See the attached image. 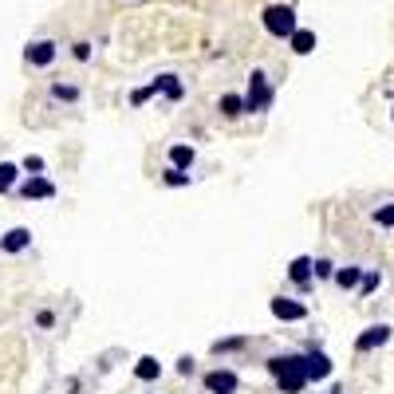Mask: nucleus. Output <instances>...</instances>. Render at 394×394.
<instances>
[{
  "mask_svg": "<svg viewBox=\"0 0 394 394\" xmlns=\"http://www.w3.org/2000/svg\"><path fill=\"white\" fill-rule=\"evenodd\" d=\"M150 95H158V91H154V83H150V87H138V91L130 95V103H134V107H142L146 99H150Z\"/></svg>",
  "mask_w": 394,
  "mask_h": 394,
  "instance_id": "obj_25",
  "label": "nucleus"
},
{
  "mask_svg": "<svg viewBox=\"0 0 394 394\" xmlns=\"http://www.w3.org/2000/svg\"><path fill=\"white\" fill-rule=\"evenodd\" d=\"M150 83H154V91H162L170 103H178L181 95H186V83H181L178 75H158V79H150Z\"/></svg>",
  "mask_w": 394,
  "mask_h": 394,
  "instance_id": "obj_11",
  "label": "nucleus"
},
{
  "mask_svg": "<svg viewBox=\"0 0 394 394\" xmlns=\"http://www.w3.org/2000/svg\"><path fill=\"white\" fill-rule=\"evenodd\" d=\"M316 276H319V280H335V265L319 257V260H316Z\"/></svg>",
  "mask_w": 394,
  "mask_h": 394,
  "instance_id": "obj_24",
  "label": "nucleus"
},
{
  "mask_svg": "<svg viewBox=\"0 0 394 394\" xmlns=\"http://www.w3.org/2000/svg\"><path fill=\"white\" fill-rule=\"evenodd\" d=\"M24 170H28V174H43V158L28 154V158H24Z\"/></svg>",
  "mask_w": 394,
  "mask_h": 394,
  "instance_id": "obj_26",
  "label": "nucleus"
},
{
  "mask_svg": "<svg viewBox=\"0 0 394 394\" xmlns=\"http://www.w3.org/2000/svg\"><path fill=\"white\" fill-rule=\"evenodd\" d=\"M36 324H40V327H55V312H40V316H36Z\"/></svg>",
  "mask_w": 394,
  "mask_h": 394,
  "instance_id": "obj_28",
  "label": "nucleus"
},
{
  "mask_svg": "<svg viewBox=\"0 0 394 394\" xmlns=\"http://www.w3.org/2000/svg\"><path fill=\"white\" fill-rule=\"evenodd\" d=\"M28 245H32V229H12L0 240V252H24Z\"/></svg>",
  "mask_w": 394,
  "mask_h": 394,
  "instance_id": "obj_12",
  "label": "nucleus"
},
{
  "mask_svg": "<svg viewBox=\"0 0 394 394\" xmlns=\"http://www.w3.org/2000/svg\"><path fill=\"white\" fill-rule=\"evenodd\" d=\"M371 221H375L378 229H394V201H386V206H378L375 213H371Z\"/></svg>",
  "mask_w": 394,
  "mask_h": 394,
  "instance_id": "obj_18",
  "label": "nucleus"
},
{
  "mask_svg": "<svg viewBox=\"0 0 394 394\" xmlns=\"http://www.w3.org/2000/svg\"><path fill=\"white\" fill-rule=\"evenodd\" d=\"M20 197H28V201H43V197H55V186L48 178H43V174H32V178L24 181V186H20Z\"/></svg>",
  "mask_w": 394,
  "mask_h": 394,
  "instance_id": "obj_8",
  "label": "nucleus"
},
{
  "mask_svg": "<svg viewBox=\"0 0 394 394\" xmlns=\"http://www.w3.org/2000/svg\"><path fill=\"white\" fill-rule=\"evenodd\" d=\"M383 288V272L378 268H367V276H363V284H359V292L363 296H371V292H378Z\"/></svg>",
  "mask_w": 394,
  "mask_h": 394,
  "instance_id": "obj_19",
  "label": "nucleus"
},
{
  "mask_svg": "<svg viewBox=\"0 0 394 394\" xmlns=\"http://www.w3.org/2000/svg\"><path fill=\"white\" fill-rule=\"evenodd\" d=\"M158 375H162V363H158V359H150V355H146V359H138L134 378H142V383H154Z\"/></svg>",
  "mask_w": 394,
  "mask_h": 394,
  "instance_id": "obj_17",
  "label": "nucleus"
},
{
  "mask_svg": "<svg viewBox=\"0 0 394 394\" xmlns=\"http://www.w3.org/2000/svg\"><path fill=\"white\" fill-rule=\"evenodd\" d=\"M386 343H390V327H386V324H375V327H367V331L355 339V351L367 355V351H378V347H386Z\"/></svg>",
  "mask_w": 394,
  "mask_h": 394,
  "instance_id": "obj_4",
  "label": "nucleus"
},
{
  "mask_svg": "<svg viewBox=\"0 0 394 394\" xmlns=\"http://www.w3.org/2000/svg\"><path fill=\"white\" fill-rule=\"evenodd\" d=\"M304 359H308V378H312V383H324V378H331V359H327L324 351H308Z\"/></svg>",
  "mask_w": 394,
  "mask_h": 394,
  "instance_id": "obj_10",
  "label": "nucleus"
},
{
  "mask_svg": "<svg viewBox=\"0 0 394 394\" xmlns=\"http://www.w3.org/2000/svg\"><path fill=\"white\" fill-rule=\"evenodd\" d=\"M288 276H292L296 284H300V288H312V276H316V260H312V257H296V260L288 265Z\"/></svg>",
  "mask_w": 394,
  "mask_h": 394,
  "instance_id": "obj_9",
  "label": "nucleus"
},
{
  "mask_svg": "<svg viewBox=\"0 0 394 394\" xmlns=\"http://www.w3.org/2000/svg\"><path fill=\"white\" fill-rule=\"evenodd\" d=\"M71 52H75V60H83V63H87V60H91V43H87V40H79L75 48H71Z\"/></svg>",
  "mask_w": 394,
  "mask_h": 394,
  "instance_id": "obj_27",
  "label": "nucleus"
},
{
  "mask_svg": "<svg viewBox=\"0 0 394 394\" xmlns=\"http://www.w3.org/2000/svg\"><path fill=\"white\" fill-rule=\"evenodd\" d=\"M363 276H367V268L347 265V268H339V272H335V284H339L343 292H351V288H359V284H363Z\"/></svg>",
  "mask_w": 394,
  "mask_h": 394,
  "instance_id": "obj_13",
  "label": "nucleus"
},
{
  "mask_svg": "<svg viewBox=\"0 0 394 394\" xmlns=\"http://www.w3.org/2000/svg\"><path fill=\"white\" fill-rule=\"evenodd\" d=\"M162 181H166V186H189V174L178 170V166H170V170L162 174Z\"/></svg>",
  "mask_w": 394,
  "mask_h": 394,
  "instance_id": "obj_23",
  "label": "nucleus"
},
{
  "mask_svg": "<svg viewBox=\"0 0 394 394\" xmlns=\"http://www.w3.org/2000/svg\"><path fill=\"white\" fill-rule=\"evenodd\" d=\"M16 186V166L12 162H0V193H9Z\"/></svg>",
  "mask_w": 394,
  "mask_h": 394,
  "instance_id": "obj_20",
  "label": "nucleus"
},
{
  "mask_svg": "<svg viewBox=\"0 0 394 394\" xmlns=\"http://www.w3.org/2000/svg\"><path fill=\"white\" fill-rule=\"evenodd\" d=\"M265 32L268 36H276V40H292V32H296V9H292V4H268L265 9Z\"/></svg>",
  "mask_w": 394,
  "mask_h": 394,
  "instance_id": "obj_2",
  "label": "nucleus"
},
{
  "mask_svg": "<svg viewBox=\"0 0 394 394\" xmlns=\"http://www.w3.org/2000/svg\"><path fill=\"white\" fill-rule=\"evenodd\" d=\"M288 43H292V52H296V55H308V52H316V32H308V28H296Z\"/></svg>",
  "mask_w": 394,
  "mask_h": 394,
  "instance_id": "obj_14",
  "label": "nucleus"
},
{
  "mask_svg": "<svg viewBox=\"0 0 394 394\" xmlns=\"http://www.w3.org/2000/svg\"><path fill=\"white\" fill-rule=\"evenodd\" d=\"M268 308H272V316H276V319H284V324H296V319H308V308H304L300 300H288V296H276V300L268 304Z\"/></svg>",
  "mask_w": 394,
  "mask_h": 394,
  "instance_id": "obj_6",
  "label": "nucleus"
},
{
  "mask_svg": "<svg viewBox=\"0 0 394 394\" xmlns=\"http://www.w3.org/2000/svg\"><path fill=\"white\" fill-rule=\"evenodd\" d=\"M52 99H63V103H75V99H79V87H71V83H52Z\"/></svg>",
  "mask_w": 394,
  "mask_h": 394,
  "instance_id": "obj_21",
  "label": "nucleus"
},
{
  "mask_svg": "<svg viewBox=\"0 0 394 394\" xmlns=\"http://www.w3.org/2000/svg\"><path fill=\"white\" fill-rule=\"evenodd\" d=\"M268 375L276 378V386H280L284 394H300L304 386L312 383L304 355H272V359H268Z\"/></svg>",
  "mask_w": 394,
  "mask_h": 394,
  "instance_id": "obj_1",
  "label": "nucleus"
},
{
  "mask_svg": "<svg viewBox=\"0 0 394 394\" xmlns=\"http://www.w3.org/2000/svg\"><path fill=\"white\" fill-rule=\"evenodd\" d=\"M206 390L209 394H237L240 390V378L233 375V371L217 367V371H209V375H206Z\"/></svg>",
  "mask_w": 394,
  "mask_h": 394,
  "instance_id": "obj_5",
  "label": "nucleus"
},
{
  "mask_svg": "<svg viewBox=\"0 0 394 394\" xmlns=\"http://www.w3.org/2000/svg\"><path fill=\"white\" fill-rule=\"evenodd\" d=\"M221 115L225 119H240V115H249V107H245V95H221Z\"/></svg>",
  "mask_w": 394,
  "mask_h": 394,
  "instance_id": "obj_15",
  "label": "nucleus"
},
{
  "mask_svg": "<svg viewBox=\"0 0 394 394\" xmlns=\"http://www.w3.org/2000/svg\"><path fill=\"white\" fill-rule=\"evenodd\" d=\"M272 99H276L272 83H268V75L257 68V71H252V75H249V91H245V107H249V115H265L268 107H272Z\"/></svg>",
  "mask_w": 394,
  "mask_h": 394,
  "instance_id": "obj_3",
  "label": "nucleus"
},
{
  "mask_svg": "<svg viewBox=\"0 0 394 394\" xmlns=\"http://www.w3.org/2000/svg\"><path fill=\"white\" fill-rule=\"evenodd\" d=\"M193 146H186V142H178V146H170V166H178V170H189L193 166Z\"/></svg>",
  "mask_w": 394,
  "mask_h": 394,
  "instance_id": "obj_16",
  "label": "nucleus"
},
{
  "mask_svg": "<svg viewBox=\"0 0 394 394\" xmlns=\"http://www.w3.org/2000/svg\"><path fill=\"white\" fill-rule=\"evenodd\" d=\"M245 343H249V339H245V335H233V339H221V343H213V351H217V355H225V351H240Z\"/></svg>",
  "mask_w": 394,
  "mask_h": 394,
  "instance_id": "obj_22",
  "label": "nucleus"
},
{
  "mask_svg": "<svg viewBox=\"0 0 394 394\" xmlns=\"http://www.w3.org/2000/svg\"><path fill=\"white\" fill-rule=\"evenodd\" d=\"M55 55H60V48H55L52 40H36V43H28L24 60L32 63V68H48V63H55Z\"/></svg>",
  "mask_w": 394,
  "mask_h": 394,
  "instance_id": "obj_7",
  "label": "nucleus"
}]
</instances>
